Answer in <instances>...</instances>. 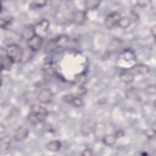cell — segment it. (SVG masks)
<instances>
[{"instance_id": "cell-30", "label": "cell", "mask_w": 156, "mask_h": 156, "mask_svg": "<svg viewBox=\"0 0 156 156\" xmlns=\"http://www.w3.org/2000/svg\"><path fill=\"white\" fill-rule=\"evenodd\" d=\"M155 30H156V27H155V26H152V27H151V34H152V35L154 36V37H155Z\"/></svg>"}, {"instance_id": "cell-29", "label": "cell", "mask_w": 156, "mask_h": 156, "mask_svg": "<svg viewBox=\"0 0 156 156\" xmlns=\"http://www.w3.org/2000/svg\"><path fill=\"white\" fill-rule=\"evenodd\" d=\"M5 126L4 124H0V134L1 135L3 134L5 132Z\"/></svg>"}, {"instance_id": "cell-22", "label": "cell", "mask_w": 156, "mask_h": 156, "mask_svg": "<svg viewBox=\"0 0 156 156\" xmlns=\"http://www.w3.org/2000/svg\"><path fill=\"white\" fill-rule=\"evenodd\" d=\"M12 20H10V17L6 16V17H1L0 19V26L1 27H5L6 26L9 25L11 23Z\"/></svg>"}, {"instance_id": "cell-4", "label": "cell", "mask_w": 156, "mask_h": 156, "mask_svg": "<svg viewBox=\"0 0 156 156\" xmlns=\"http://www.w3.org/2000/svg\"><path fill=\"white\" fill-rule=\"evenodd\" d=\"M120 14L117 12H113L107 15L104 20V24L108 29H112L118 25L121 18Z\"/></svg>"}, {"instance_id": "cell-3", "label": "cell", "mask_w": 156, "mask_h": 156, "mask_svg": "<svg viewBox=\"0 0 156 156\" xmlns=\"http://www.w3.org/2000/svg\"><path fill=\"white\" fill-rule=\"evenodd\" d=\"M69 37L66 34L60 35L49 40L46 44L45 49L48 51H52L60 48L69 41Z\"/></svg>"}, {"instance_id": "cell-16", "label": "cell", "mask_w": 156, "mask_h": 156, "mask_svg": "<svg viewBox=\"0 0 156 156\" xmlns=\"http://www.w3.org/2000/svg\"><path fill=\"white\" fill-rule=\"evenodd\" d=\"M100 4L101 1L98 0H87L84 2L85 8L90 10L96 9L99 6Z\"/></svg>"}, {"instance_id": "cell-2", "label": "cell", "mask_w": 156, "mask_h": 156, "mask_svg": "<svg viewBox=\"0 0 156 156\" xmlns=\"http://www.w3.org/2000/svg\"><path fill=\"white\" fill-rule=\"evenodd\" d=\"M6 56L14 63H20L24 57V50L18 44L12 43L8 45L5 49Z\"/></svg>"}, {"instance_id": "cell-20", "label": "cell", "mask_w": 156, "mask_h": 156, "mask_svg": "<svg viewBox=\"0 0 156 156\" xmlns=\"http://www.w3.org/2000/svg\"><path fill=\"white\" fill-rule=\"evenodd\" d=\"M43 71L49 76H52L55 73V68L52 63H46L43 65Z\"/></svg>"}, {"instance_id": "cell-15", "label": "cell", "mask_w": 156, "mask_h": 156, "mask_svg": "<svg viewBox=\"0 0 156 156\" xmlns=\"http://www.w3.org/2000/svg\"><path fill=\"white\" fill-rule=\"evenodd\" d=\"M120 80L125 83H129L133 81L135 76L132 73L130 72H124L120 74L119 76Z\"/></svg>"}, {"instance_id": "cell-11", "label": "cell", "mask_w": 156, "mask_h": 156, "mask_svg": "<svg viewBox=\"0 0 156 156\" xmlns=\"http://www.w3.org/2000/svg\"><path fill=\"white\" fill-rule=\"evenodd\" d=\"M35 34V28L33 25L31 24L26 26L22 32L23 38L28 41Z\"/></svg>"}, {"instance_id": "cell-6", "label": "cell", "mask_w": 156, "mask_h": 156, "mask_svg": "<svg viewBox=\"0 0 156 156\" xmlns=\"http://www.w3.org/2000/svg\"><path fill=\"white\" fill-rule=\"evenodd\" d=\"M29 133V130L26 127L20 126L15 130L13 138L16 141H23L27 138Z\"/></svg>"}, {"instance_id": "cell-13", "label": "cell", "mask_w": 156, "mask_h": 156, "mask_svg": "<svg viewBox=\"0 0 156 156\" xmlns=\"http://www.w3.org/2000/svg\"><path fill=\"white\" fill-rule=\"evenodd\" d=\"M11 140L7 136L2 137L0 140V150L3 151H7L10 148Z\"/></svg>"}, {"instance_id": "cell-1", "label": "cell", "mask_w": 156, "mask_h": 156, "mask_svg": "<svg viewBox=\"0 0 156 156\" xmlns=\"http://www.w3.org/2000/svg\"><path fill=\"white\" fill-rule=\"evenodd\" d=\"M48 114L46 108L38 104H33L30 107L27 118L31 124H38L46 120Z\"/></svg>"}, {"instance_id": "cell-5", "label": "cell", "mask_w": 156, "mask_h": 156, "mask_svg": "<svg viewBox=\"0 0 156 156\" xmlns=\"http://www.w3.org/2000/svg\"><path fill=\"white\" fill-rule=\"evenodd\" d=\"M53 98L52 91L49 88H44L37 95V101L41 104H47L52 102Z\"/></svg>"}, {"instance_id": "cell-10", "label": "cell", "mask_w": 156, "mask_h": 156, "mask_svg": "<svg viewBox=\"0 0 156 156\" xmlns=\"http://www.w3.org/2000/svg\"><path fill=\"white\" fill-rule=\"evenodd\" d=\"M73 23L79 25L83 24L86 20V13L83 10H77L72 15L71 18Z\"/></svg>"}, {"instance_id": "cell-28", "label": "cell", "mask_w": 156, "mask_h": 156, "mask_svg": "<svg viewBox=\"0 0 156 156\" xmlns=\"http://www.w3.org/2000/svg\"><path fill=\"white\" fill-rule=\"evenodd\" d=\"M149 1H145V0H140V1H136V4L139 7H146L147 4H148Z\"/></svg>"}, {"instance_id": "cell-26", "label": "cell", "mask_w": 156, "mask_h": 156, "mask_svg": "<svg viewBox=\"0 0 156 156\" xmlns=\"http://www.w3.org/2000/svg\"><path fill=\"white\" fill-rule=\"evenodd\" d=\"M155 129H148L146 132V135H147V136L149 138H154L155 136Z\"/></svg>"}, {"instance_id": "cell-21", "label": "cell", "mask_w": 156, "mask_h": 156, "mask_svg": "<svg viewBox=\"0 0 156 156\" xmlns=\"http://www.w3.org/2000/svg\"><path fill=\"white\" fill-rule=\"evenodd\" d=\"M136 71L140 74L145 75L149 73L150 68L144 64H138L136 66Z\"/></svg>"}, {"instance_id": "cell-14", "label": "cell", "mask_w": 156, "mask_h": 156, "mask_svg": "<svg viewBox=\"0 0 156 156\" xmlns=\"http://www.w3.org/2000/svg\"><path fill=\"white\" fill-rule=\"evenodd\" d=\"M62 144L58 140L50 141L46 145L48 149L51 152H57L60 150Z\"/></svg>"}, {"instance_id": "cell-27", "label": "cell", "mask_w": 156, "mask_h": 156, "mask_svg": "<svg viewBox=\"0 0 156 156\" xmlns=\"http://www.w3.org/2000/svg\"><path fill=\"white\" fill-rule=\"evenodd\" d=\"M81 154L82 155H83V156H91L93 155V152L91 149L89 148H86L82 152Z\"/></svg>"}, {"instance_id": "cell-17", "label": "cell", "mask_w": 156, "mask_h": 156, "mask_svg": "<svg viewBox=\"0 0 156 156\" xmlns=\"http://www.w3.org/2000/svg\"><path fill=\"white\" fill-rule=\"evenodd\" d=\"M87 81V76L83 73L77 74L75 77L74 83L79 88H82Z\"/></svg>"}, {"instance_id": "cell-24", "label": "cell", "mask_w": 156, "mask_h": 156, "mask_svg": "<svg viewBox=\"0 0 156 156\" xmlns=\"http://www.w3.org/2000/svg\"><path fill=\"white\" fill-rule=\"evenodd\" d=\"M32 3H33L34 5L37 7H43L46 4L47 1H34L32 2Z\"/></svg>"}, {"instance_id": "cell-25", "label": "cell", "mask_w": 156, "mask_h": 156, "mask_svg": "<svg viewBox=\"0 0 156 156\" xmlns=\"http://www.w3.org/2000/svg\"><path fill=\"white\" fill-rule=\"evenodd\" d=\"M49 23L46 20H43L39 24V26L41 27V29L43 30H46L49 26Z\"/></svg>"}, {"instance_id": "cell-7", "label": "cell", "mask_w": 156, "mask_h": 156, "mask_svg": "<svg viewBox=\"0 0 156 156\" xmlns=\"http://www.w3.org/2000/svg\"><path fill=\"white\" fill-rule=\"evenodd\" d=\"M63 101L68 104H71L75 107H80L83 105V102L79 97L75 96L73 94H66L62 98Z\"/></svg>"}, {"instance_id": "cell-19", "label": "cell", "mask_w": 156, "mask_h": 156, "mask_svg": "<svg viewBox=\"0 0 156 156\" xmlns=\"http://www.w3.org/2000/svg\"><path fill=\"white\" fill-rule=\"evenodd\" d=\"M130 24H131L130 18L127 16H124V17H121L118 23V26L122 29H126L130 26Z\"/></svg>"}, {"instance_id": "cell-12", "label": "cell", "mask_w": 156, "mask_h": 156, "mask_svg": "<svg viewBox=\"0 0 156 156\" xmlns=\"http://www.w3.org/2000/svg\"><path fill=\"white\" fill-rule=\"evenodd\" d=\"M118 138L115 133L105 135L102 138V142L107 146H113L116 143V140Z\"/></svg>"}, {"instance_id": "cell-18", "label": "cell", "mask_w": 156, "mask_h": 156, "mask_svg": "<svg viewBox=\"0 0 156 156\" xmlns=\"http://www.w3.org/2000/svg\"><path fill=\"white\" fill-rule=\"evenodd\" d=\"M12 63H13L12 62V60L8 57L5 56L4 57L2 58L1 61L2 71L9 70L10 68Z\"/></svg>"}, {"instance_id": "cell-9", "label": "cell", "mask_w": 156, "mask_h": 156, "mask_svg": "<svg viewBox=\"0 0 156 156\" xmlns=\"http://www.w3.org/2000/svg\"><path fill=\"white\" fill-rule=\"evenodd\" d=\"M94 127V124L92 121L85 119L82 122L80 126L81 133L83 135H88L93 132Z\"/></svg>"}, {"instance_id": "cell-23", "label": "cell", "mask_w": 156, "mask_h": 156, "mask_svg": "<svg viewBox=\"0 0 156 156\" xmlns=\"http://www.w3.org/2000/svg\"><path fill=\"white\" fill-rule=\"evenodd\" d=\"M155 91H156V88H155V85L154 84H150L147 85L146 88V92L147 93V94L149 95H151V96L155 95Z\"/></svg>"}, {"instance_id": "cell-8", "label": "cell", "mask_w": 156, "mask_h": 156, "mask_svg": "<svg viewBox=\"0 0 156 156\" xmlns=\"http://www.w3.org/2000/svg\"><path fill=\"white\" fill-rule=\"evenodd\" d=\"M28 44L29 48L33 51H38L43 44V38L38 35L35 34L29 41Z\"/></svg>"}]
</instances>
